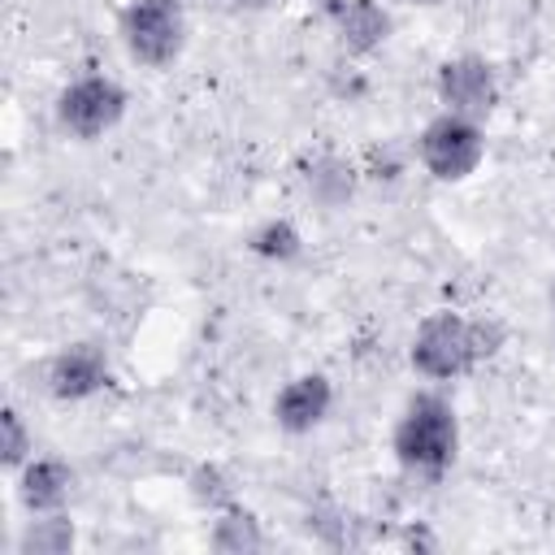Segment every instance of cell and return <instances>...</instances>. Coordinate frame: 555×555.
Wrapping results in <instances>:
<instances>
[{"label": "cell", "mask_w": 555, "mask_h": 555, "mask_svg": "<svg viewBox=\"0 0 555 555\" xmlns=\"http://www.w3.org/2000/svg\"><path fill=\"white\" fill-rule=\"evenodd\" d=\"M390 451L408 477H421V481L447 477V468L455 464V451H460V416H455L451 399L438 390L408 395V403L399 408L395 429H390Z\"/></svg>", "instance_id": "6da1fadb"}, {"label": "cell", "mask_w": 555, "mask_h": 555, "mask_svg": "<svg viewBox=\"0 0 555 555\" xmlns=\"http://www.w3.org/2000/svg\"><path fill=\"white\" fill-rule=\"evenodd\" d=\"M408 364L425 382H455V377L473 373L481 364L473 317H464L455 308H438V312L421 317V325L412 330V343H408Z\"/></svg>", "instance_id": "7a4b0ae2"}, {"label": "cell", "mask_w": 555, "mask_h": 555, "mask_svg": "<svg viewBox=\"0 0 555 555\" xmlns=\"http://www.w3.org/2000/svg\"><path fill=\"white\" fill-rule=\"evenodd\" d=\"M121 48L143 69H169L186 48L182 0H126L117 13Z\"/></svg>", "instance_id": "3957f363"}, {"label": "cell", "mask_w": 555, "mask_h": 555, "mask_svg": "<svg viewBox=\"0 0 555 555\" xmlns=\"http://www.w3.org/2000/svg\"><path fill=\"white\" fill-rule=\"evenodd\" d=\"M412 156H416V165H421L434 182H464V178H473V173L481 169V160H486V130H481V121H473V117H460V113L438 108V113L421 126V134H416V143H412Z\"/></svg>", "instance_id": "277c9868"}, {"label": "cell", "mask_w": 555, "mask_h": 555, "mask_svg": "<svg viewBox=\"0 0 555 555\" xmlns=\"http://www.w3.org/2000/svg\"><path fill=\"white\" fill-rule=\"evenodd\" d=\"M126 108H130V95L108 74H78L56 91V104H52L56 126L78 143H95L113 134L126 121Z\"/></svg>", "instance_id": "5b68a950"}, {"label": "cell", "mask_w": 555, "mask_h": 555, "mask_svg": "<svg viewBox=\"0 0 555 555\" xmlns=\"http://www.w3.org/2000/svg\"><path fill=\"white\" fill-rule=\"evenodd\" d=\"M434 95L447 113H460V117H473V121H486L494 108H499V69L477 56V52H460V56H447L438 69H434Z\"/></svg>", "instance_id": "8992f818"}, {"label": "cell", "mask_w": 555, "mask_h": 555, "mask_svg": "<svg viewBox=\"0 0 555 555\" xmlns=\"http://www.w3.org/2000/svg\"><path fill=\"white\" fill-rule=\"evenodd\" d=\"M43 386L61 403H82L108 386V356L100 343H65L43 364Z\"/></svg>", "instance_id": "52a82bcc"}, {"label": "cell", "mask_w": 555, "mask_h": 555, "mask_svg": "<svg viewBox=\"0 0 555 555\" xmlns=\"http://www.w3.org/2000/svg\"><path fill=\"white\" fill-rule=\"evenodd\" d=\"M269 412H273V425H278L282 434H291V438L312 434V429L325 425V416L334 412V382H330L325 373H317V369L295 373L291 382L278 386Z\"/></svg>", "instance_id": "ba28073f"}, {"label": "cell", "mask_w": 555, "mask_h": 555, "mask_svg": "<svg viewBox=\"0 0 555 555\" xmlns=\"http://www.w3.org/2000/svg\"><path fill=\"white\" fill-rule=\"evenodd\" d=\"M13 494H17V503H22L26 516L65 512L69 507V494H74V468L61 455H30L13 473Z\"/></svg>", "instance_id": "9c48e42d"}, {"label": "cell", "mask_w": 555, "mask_h": 555, "mask_svg": "<svg viewBox=\"0 0 555 555\" xmlns=\"http://www.w3.org/2000/svg\"><path fill=\"white\" fill-rule=\"evenodd\" d=\"M330 22H334V35H338V48L347 56H369L377 52L390 30H395V17L382 0H330L325 4Z\"/></svg>", "instance_id": "30bf717a"}, {"label": "cell", "mask_w": 555, "mask_h": 555, "mask_svg": "<svg viewBox=\"0 0 555 555\" xmlns=\"http://www.w3.org/2000/svg\"><path fill=\"white\" fill-rule=\"evenodd\" d=\"M356 182H360V169L347 156H334V152L312 156V165L304 169V191L321 208H343L356 195Z\"/></svg>", "instance_id": "8fae6325"}, {"label": "cell", "mask_w": 555, "mask_h": 555, "mask_svg": "<svg viewBox=\"0 0 555 555\" xmlns=\"http://www.w3.org/2000/svg\"><path fill=\"white\" fill-rule=\"evenodd\" d=\"M208 546L212 551H225V555H243V551H260L264 546V529L260 520L247 512V507H225L212 516V529H208Z\"/></svg>", "instance_id": "7c38bea8"}, {"label": "cell", "mask_w": 555, "mask_h": 555, "mask_svg": "<svg viewBox=\"0 0 555 555\" xmlns=\"http://www.w3.org/2000/svg\"><path fill=\"white\" fill-rule=\"evenodd\" d=\"M74 542H78V533H74V520L65 512L30 516L22 525V533H17V551L22 555H65Z\"/></svg>", "instance_id": "4fadbf2b"}, {"label": "cell", "mask_w": 555, "mask_h": 555, "mask_svg": "<svg viewBox=\"0 0 555 555\" xmlns=\"http://www.w3.org/2000/svg\"><path fill=\"white\" fill-rule=\"evenodd\" d=\"M247 251L260 256V260H269V264H291L304 251V234H299V225L291 217H269V221H260L251 230Z\"/></svg>", "instance_id": "5bb4252c"}, {"label": "cell", "mask_w": 555, "mask_h": 555, "mask_svg": "<svg viewBox=\"0 0 555 555\" xmlns=\"http://www.w3.org/2000/svg\"><path fill=\"white\" fill-rule=\"evenodd\" d=\"M30 455H35V434H30L26 416L17 408H4L0 412V460H4V468L17 473Z\"/></svg>", "instance_id": "9a60e30c"}, {"label": "cell", "mask_w": 555, "mask_h": 555, "mask_svg": "<svg viewBox=\"0 0 555 555\" xmlns=\"http://www.w3.org/2000/svg\"><path fill=\"white\" fill-rule=\"evenodd\" d=\"M191 499H195L199 507H208V516H217V512H225V507L238 503L230 477H225L217 464H199V468L191 473Z\"/></svg>", "instance_id": "2e32d148"}, {"label": "cell", "mask_w": 555, "mask_h": 555, "mask_svg": "<svg viewBox=\"0 0 555 555\" xmlns=\"http://www.w3.org/2000/svg\"><path fill=\"white\" fill-rule=\"evenodd\" d=\"M221 4H230V9H238V13H256V9H269L273 0H221Z\"/></svg>", "instance_id": "e0dca14e"}, {"label": "cell", "mask_w": 555, "mask_h": 555, "mask_svg": "<svg viewBox=\"0 0 555 555\" xmlns=\"http://www.w3.org/2000/svg\"><path fill=\"white\" fill-rule=\"evenodd\" d=\"M546 304H551V343H555V273H551V286H546Z\"/></svg>", "instance_id": "ac0fdd59"}, {"label": "cell", "mask_w": 555, "mask_h": 555, "mask_svg": "<svg viewBox=\"0 0 555 555\" xmlns=\"http://www.w3.org/2000/svg\"><path fill=\"white\" fill-rule=\"evenodd\" d=\"M408 4H416V9H438V4H447V0H408Z\"/></svg>", "instance_id": "d6986e66"}]
</instances>
